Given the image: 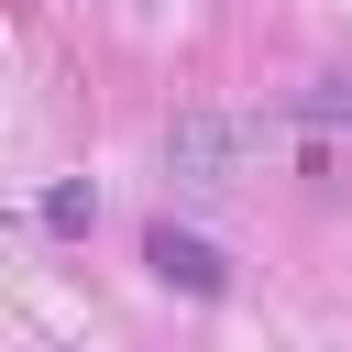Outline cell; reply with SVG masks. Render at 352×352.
<instances>
[{"mask_svg":"<svg viewBox=\"0 0 352 352\" xmlns=\"http://www.w3.org/2000/svg\"><path fill=\"white\" fill-rule=\"evenodd\" d=\"M242 154H253V121H231V110H176L165 121V176L176 187H242Z\"/></svg>","mask_w":352,"mask_h":352,"instance_id":"cell-1","label":"cell"},{"mask_svg":"<svg viewBox=\"0 0 352 352\" xmlns=\"http://www.w3.org/2000/svg\"><path fill=\"white\" fill-rule=\"evenodd\" d=\"M88 220H99L88 187H44V231H88Z\"/></svg>","mask_w":352,"mask_h":352,"instance_id":"cell-3","label":"cell"},{"mask_svg":"<svg viewBox=\"0 0 352 352\" xmlns=\"http://www.w3.org/2000/svg\"><path fill=\"white\" fill-rule=\"evenodd\" d=\"M143 264H154V286H176V297H220V286H231V253L198 242V231H176V220L143 231Z\"/></svg>","mask_w":352,"mask_h":352,"instance_id":"cell-2","label":"cell"}]
</instances>
